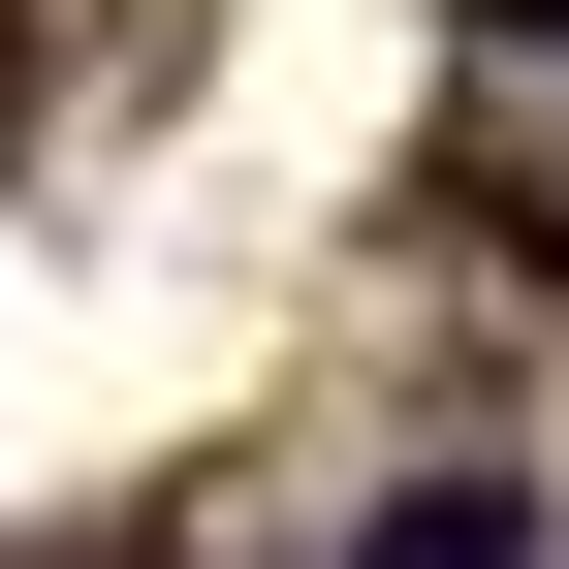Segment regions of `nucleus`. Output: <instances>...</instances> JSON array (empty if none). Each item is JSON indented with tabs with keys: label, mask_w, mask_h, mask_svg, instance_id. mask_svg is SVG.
Instances as JSON below:
<instances>
[{
	"label": "nucleus",
	"mask_w": 569,
	"mask_h": 569,
	"mask_svg": "<svg viewBox=\"0 0 569 569\" xmlns=\"http://www.w3.org/2000/svg\"><path fill=\"white\" fill-rule=\"evenodd\" d=\"M348 569H538V475H507V443H443V475H380V538H348Z\"/></svg>",
	"instance_id": "1"
},
{
	"label": "nucleus",
	"mask_w": 569,
	"mask_h": 569,
	"mask_svg": "<svg viewBox=\"0 0 569 569\" xmlns=\"http://www.w3.org/2000/svg\"><path fill=\"white\" fill-rule=\"evenodd\" d=\"M443 32H507V63H538V32H569V0H443Z\"/></svg>",
	"instance_id": "2"
}]
</instances>
